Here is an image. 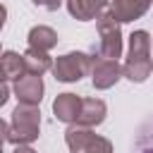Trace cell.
<instances>
[{
  "label": "cell",
  "instance_id": "22",
  "mask_svg": "<svg viewBox=\"0 0 153 153\" xmlns=\"http://www.w3.org/2000/svg\"><path fill=\"white\" fill-rule=\"evenodd\" d=\"M0 53H2V45H0Z\"/></svg>",
  "mask_w": 153,
  "mask_h": 153
},
{
  "label": "cell",
  "instance_id": "17",
  "mask_svg": "<svg viewBox=\"0 0 153 153\" xmlns=\"http://www.w3.org/2000/svg\"><path fill=\"white\" fill-rule=\"evenodd\" d=\"M10 96H12V91H10V86L7 84H0V108L10 100Z\"/></svg>",
  "mask_w": 153,
  "mask_h": 153
},
{
  "label": "cell",
  "instance_id": "16",
  "mask_svg": "<svg viewBox=\"0 0 153 153\" xmlns=\"http://www.w3.org/2000/svg\"><path fill=\"white\" fill-rule=\"evenodd\" d=\"M7 131H10V124L5 120H0V153H2V146L7 143Z\"/></svg>",
  "mask_w": 153,
  "mask_h": 153
},
{
  "label": "cell",
  "instance_id": "9",
  "mask_svg": "<svg viewBox=\"0 0 153 153\" xmlns=\"http://www.w3.org/2000/svg\"><path fill=\"white\" fill-rule=\"evenodd\" d=\"M105 115H108V105L105 100L100 98H81V105H79V115L74 120V124L79 127H98L105 122Z\"/></svg>",
  "mask_w": 153,
  "mask_h": 153
},
{
  "label": "cell",
  "instance_id": "12",
  "mask_svg": "<svg viewBox=\"0 0 153 153\" xmlns=\"http://www.w3.org/2000/svg\"><path fill=\"white\" fill-rule=\"evenodd\" d=\"M57 31L45 26V24H36L29 29V36H26V43L29 48H36V50H43V53H50L55 45H57Z\"/></svg>",
  "mask_w": 153,
  "mask_h": 153
},
{
  "label": "cell",
  "instance_id": "1",
  "mask_svg": "<svg viewBox=\"0 0 153 153\" xmlns=\"http://www.w3.org/2000/svg\"><path fill=\"white\" fill-rule=\"evenodd\" d=\"M153 38L146 29H136L129 36L127 57L122 62V76H127L131 84H143L153 72Z\"/></svg>",
  "mask_w": 153,
  "mask_h": 153
},
{
  "label": "cell",
  "instance_id": "20",
  "mask_svg": "<svg viewBox=\"0 0 153 153\" xmlns=\"http://www.w3.org/2000/svg\"><path fill=\"white\" fill-rule=\"evenodd\" d=\"M141 153H153V146H146V148H143Z\"/></svg>",
  "mask_w": 153,
  "mask_h": 153
},
{
  "label": "cell",
  "instance_id": "21",
  "mask_svg": "<svg viewBox=\"0 0 153 153\" xmlns=\"http://www.w3.org/2000/svg\"><path fill=\"white\" fill-rule=\"evenodd\" d=\"M7 79H5V74H2V69H0V84H5Z\"/></svg>",
  "mask_w": 153,
  "mask_h": 153
},
{
  "label": "cell",
  "instance_id": "4",
  "mask_svg": "<svg viewBox=\"0 0 153 153\" xmlns=\"http://www.w3.org/2000/svg\"><path fill=\"white\" fill-rule=\"evenodd\" d=\"M65 143L69 153H112V141L96 134L91 127L69 124L65 131Z\"/></svg>",
  "mask_w": 153,
  "mask_h": 153
},
{
  "label": "cell",
  "instance_id": "19",
  "mask_svg": "<svg viewBox=\"0 0 153 153\" xmlns=\"http://www.w3.org/2000/svg\"><path fill=\"white\" fill-rule=\"evenodd\" d=\"M12 153H36L31 146H14V151Z\"/></svg>",
  "mask_w": 153,
  "mask_h": 153
},
{
  "label": "cell",
  "instance_id": "14",
  "mask_svg": "<svg viewBox=\"0 0 153 153\" xmlns=\"http://www.w3.org/2000/svg\"><path fill=\"white\" fill-rule=\"evenodd\" d=\"M0 69L5 74L7 81H17L19 76H24V60L17 50H2L0 53Z\"/></svg>",
  "mask_w": 153,
  "mask_h": 153
},
{
  "label": "cell",
  "instance_id": "10",
  "mask_svg": "<svg viewBox=\"0 0 153 153\" xmlns=\"http://www.w3.org/2000/svg\"><path fill=\"white\" fill-rule=\"evenodd\" d=\"M79 105H81V98L76 93H57V98L53 100V115L57 122H65V124H74L76 115H79Z\"/></svg>",
  "mask_w": 153,
  "mask_h": 153
},
{
  "label": "cell",
  "instance_id": "8",
  "mask_svg": "<svg viewBox=\"0 0 153 153\" xmlns=\"http://www.w3.org/2000/svg\"><path fill=\"white\" fill-rule=\"evenodd\" d=\"M148 7H151V0H110L108 12L120 24H127V22L141 19L148 12Z\"/></svg>",
  "mask_w": 153,
  "mask_h": 153
},
{
  "label": "cell",
  "instance_id": "15",
  "mask_svg": "<svg viewBox=\"0 0 153 153\" xmlns=\"http://www.w3.org/2000/svg\"><path fill=\"white\" fill-rule=\"evenodd\" d=\"M33 5H38V7H43V10L55 12V10H60V7L65 5V0H33Z\"/></svg>",
  "mask_w": 153,
  "mask_h": 153
},
{
  "label": "cell",
  "instance_id": "6",
  "mask_svg": "<svg viewBox=\"0 0 153 153\" xmlns=\"http://www.w3.org/2000/svg\"><path fill=\"white\" fill-rule=\"evenodd\" d=\"M88 74H91L93 88H98V91L112 88L122 79V62L120 60H108V57L91 55V69H88Z\"/></svg>",
  "mask_w": 153,
  "mask_h": 153
},
{
  "label": "cell",
  "instance_id": "2",
  "mask_svg": "<svg viewBox=\"0 0 153 153\" xmlns=\"http://www.w3.org/2000/svg\"><path fill=\"white\" fill-rule=\"evenodd\" d=\"M41 134V108L38 105H24L17 103L10 120L7 141L14 146H31Z\"/></svg>",
  "mask_w": 153,
  "mask_h": 153
},
{
  "label": "cell",
  "instance_id": "18",
  "mask_svg": "<svg viewBox=\"0 0 153 153\" xmlns=\"http://www.w3.org/2000/svg\"><path fill=\"white\" fill-rule=\"evenodd\" d=\"M5 19H7V7L0 2V31H2V26H5Z\"/></svg>",
  "mask_w": 153,
  "mask_h": 153
},
{
  "label": "cell",
  "instance_id": "13",
  "mask_svg": "<svg viewBox=\"0 0 153 153\" xmlns=\"http://www.w3.org/2000/svg\"><path fill=\"white\" fill-rule=\"evenodd\" d=\"M22 60H24V72L26 74H38L43 76L50 67H53V57L43 50H36V48H26L22 53Z\"/></svg>",
  "mask_w": 153,
  "mask_h": 153
},
{
  "label": "cell",
  "instance_id": "5",
  "mask_svg": "<svg viewBox=\"0 0 153 153\" xmlns=\"http://www.w3.org/2000/svg\"><path fill=\"white\" fill-rule=\"evenodd\" d=\"M53 76L62 84H74L79 79H84L91 69V55L88 53H81V50H72V53H65L60 57H55L53 62Z\"/></svg>",
  "mask_w": 153,
  "mask_h": 153
},
{
  "label": "cell",
  "instance_id": "7",
  "mask_svg": "<svg viewBox=\"0 0 153 153\" xmlns=\"http://www.w3.org/2000/svg\"><path fill=\"white\" fill-rule=\"evenodd\" d=\"M43 91H45V84H43V76H38V74H24L12 86L14 98L24 105H41Z\"/></svg>",
  "mask_w": 153,
  "mask_h": 153
},
{
  "label": "cell",
  "instance_id": "11",
  "mask_svg": "<svg viewBox=\"0 0 153 153\" xmlns=\"http://www.w3.org/2000/svg\"><path fill=\"white\" fill-rule=\"evenodd\" d=\"M65 5H67V12L74 19L91 22L100 12H105V7L110 5V0H65Z\"/></svg>",
  "mask_w": 153,
  "mask_h": 153
},
{
  "label": "cell",
  "instance_id": "3",
  "mask_svg": "<svg viewBox=\"0 0 153 153\" xmlns=\"http://www.w3.org/2000/svg\"><path fill=\"white\" fill-rule=\"evenodd\" d=\"M96 29H98V57H108V60H120L122 57V29L120 22L105 10L96 17Z\"/></svg>",
  "mask_w": 153,
  "mask_h": 153
}]
</instances>
